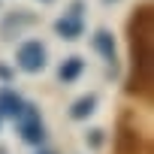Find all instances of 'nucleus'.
I'll return each instance as SVG.
<instances>
[{"mask_svg": "<svg viewBox=\"0 0 154 154\" xmlns=\"http://www.w3.org/2000/svg\"><path fill=\"white\" fill-rule=\"evenodd\" d=\"M127 33H130V63H133L127 91L136 97H151V88H154V9L139 6L127 21Z\"/></svg>", "mask_w": 154, "mask_h": 154, "instance_id": "obj_1", "label": "nucleus"}, {"mask_svg": "<svg viewBox=\"0 0 154 154\" xmlns=\"http://www.w3.org/2000/svg\"><path fill=\"white\" fill-rule=\"evenodd\" d=\"M15 121H18V133H21V139H24L27 145H42V142H45V124H42L36 106L24 103V109H21V115H18Z\"/></svg>", "mask_w": 154, "mask_h": 154, "instance_id": "obj_2", "label": "nucleus"}, {"mask_svg": "<svg viewBox=\"0 0 154 154\" xmlns=\"http://www.w3.org/2000/svg\"><path fill=\"white\" fill-rule=\"evenodd\" d=\"M45 60H48V51H45V45H42L39 39H27V42L18 45V54H15L18 69H24V72H39V69H45Z\"/></svg>", "mask_w": 154, "mask_h": 154, "instance_id": "obj_3", "label": "nucleus"}, {"mask_svg": "<svg viewBox=\"0 0 154 154\" xmlns=\"http://www.w3.org/2000/svg\"><path fill=\"white\" fill-rule=\"evenodd\" d=\"M82 9H85V3H82V0H75V3L69 6V12H63V15L54 21V33H57L60 39H79V36L85 33Z\"/></svg>", "mask_w": 154, "mask_h": 154, "instance_id": "obj_4", "label": "nucleus"}, {"mask_svg": "<svg viewBox=\"0 0 154 154\" xmlns=\"http://www.w3.org/2000/svg\"><path fill=\"white\" fill-rule=\"evenodd\" d=\"M94 48L103 54V60L112 66V75H115V72H118V51H115L112 33H109V30H97V33H94Z\"/></svg>", "mask_w": 154, "mask_h": 154, "instance_id": "obj_5", "label": "nucleus"}, {"mask_svg": "<svg viewBox=\"0 0 154 154\" xmlns=\"http://www.w3.org/2000/svg\"><path fill=\"white\" fill-rule=\"evenodd\" d=\"M24 109V100L12 88H0V118H18Z\"/></svg>", "mask_w": 154, "mask_h": 154, "instance_id": "obj_6", "label": "nucleus"}, {"mask_svg": "<svg viewBox=\"0 0 154 154\" xmlns=\"http://www.w3.org/2000/svg\"><path fill=\"white\" fill-rule=\"evenodd\" d=\"M82 69H85V60L79 57V54H69L60 66H57V79L63 82V85H69V82H75L82 75Z\"/></svg>", "mask_w": 154, "mask_h": 154, "instance_id": "obj_7", "label": "nucleus"}, {"mask_svg": "<svg viewBox=\"0 0 154 154\" xmlns=\"http://www.w3.org/2000/svg\"><path fill=\"white\" fill-rule=\"evenodd\" d=\"M94 109H97V94H85L69 106V118L72 121H85V118L94 115Z\"/></svg>", "mask_w": 154, "mask_h": 154, "instance_id": "obj_8", "label": "nucleus"}, {"mask_svg": "<svg viewBox=\"0 0 154 154\" xmlns=\"http://www.w3.org/2000/svg\"><path fill=\"white\" fill-rule=\"evenodd\" d=\"M33 21V15H27V9H18L15 15H9L6 21H3V39H9V30L15 27V33H18V27H24V24H30Z\"/></svg>", "mask_w": 154, "mask_h": 154, "instance_id": "obj_9", "label": "nucleus"}, {"mask_svg": "<svg viewBox=\"0 0 154 154\" xmlns=\"http://www.w3.org/2000/svg\"><path fill=\"white\" fill-rule=\"evenodd\" d=\"M85 142H88L91 148H100V145L106 142V136H103V130H100V127H94V130H88V133H85Z\"/></svg>", "mask_w": 154, "mask_h": 154, "instance_id": "obj_10", "label": "nucleus"}, {"mask_svg": "<svg viewBox=\"0 0 154 154\" xmlns=\"http://www.w3.org/2000/svg\"><path fill=\"white\" fill-rule=\"evenodd\" d=\"M0 79H9V69L6 66H0Z\"/></svg>", "mask_w": 154, "mask_h": 154, "instance_id": "obj_11", "label": "nucleus"}, {"mask_svg": "<svg viewBox=\"0 0 154 154\" xmlns=\"http://www.w3.org/2000/svg\"><path fill=\"white\" fill-rule=\"evenodd\" d=\"M36 154H57V151H51V148H39Z\"/></svg>", "mask_w": 154, "mask_h": 154, "instance_id": "obj_12", "label": "nucleus"}, {"mask_svg": "<svg viewBox=\"0 0 154 154\" xmlns=\"http://www.w3.org/2000/svg\"><path fill=\"white\" fill-rule=\"evenodd\" d=\"M0 154H9V151H6V148H0Z\"/></svg>", "mask_w": 154, "mask_h": 154, "instance_id": "obj_13", "label": "nucleus"}, {"mask_svg": "<svg viewBox=\"0 0 154 154\" xmlns=\"http://www.w3.org/2000/svg\"><path fill=\"white\" fill-rule=\"evenodd\" d=\"M106 3H115V0H106Z\"/></svg>", "mask_w": 154, "mask_h": 154, "instance_id": "obj_14", "label": "nucleus"}, {"mask_svg": "<svg viewBox=\"0 0 154 154\" xmlns=\"http://www.w3.org/2000/svg\"><path fill=\"white\" fill-rule=\"evenodd\" d=\"M39 3H48V0H39Z\"/></svg>", "mask_w": 154, "mask_h": 154, "instance_id": "obj_15", "label": "nucleus"}]
</instances>
